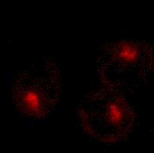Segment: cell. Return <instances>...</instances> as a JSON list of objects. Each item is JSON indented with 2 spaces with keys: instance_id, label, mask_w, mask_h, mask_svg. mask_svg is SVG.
<instances>
[{
  "instance_id": "1",
  "label": "cell",
  "mask_w": 154,
  "mask_h": 153,
  "mask_svg": "<svg viewBox=\"0 0 154 153\" xmlns=\"http://www.w3.org/2000/svg\"><path fill=\"white\" fill-rule=\"evenodd\" d=\"M76 120L80 128L91 139L119 143L132 136L137 112L124 93L102 87L82 96Z\"/></svg>"
},
{
  "instance_id": "2",
  "label": "cell",
  "mask_w": 154,
  "mask_h": 153,
  "mask_svg": "<svg viewBox=\"0 0 154 153\" xmlns=\"http://www.w3.org/2000/svg\"><path fill=\"white\" fill-rule=\"evenodd\" d=\"M153 71V44L144 37H120L101 47L97 81L102 87L132 93L143 86Z\"/></svg>"
},
{
  "instance_id": "3",
  "label": "cell",
  "mask_w": 154,
  "mask_h": 153,
  "mask_svg": "<svg viewBox=\"0 0 154 153\" xmlns=\"http://www.w3.org/2000/svg\"><path fill=\"white\" fill-rule=\"evenodd\" d=\"M61 65L54 57H43L17 72L12 81L14 107L24 117L44 120L55 111L62 91Z\"/></svg>"
}]
</instances>
